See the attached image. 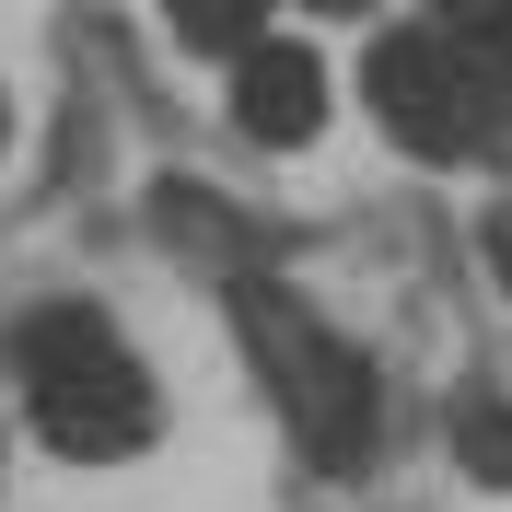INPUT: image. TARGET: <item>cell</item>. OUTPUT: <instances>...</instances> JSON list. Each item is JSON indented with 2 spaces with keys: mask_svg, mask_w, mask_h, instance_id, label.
<instances>
[{
  "mask_svg": "<svg viewBox=\"0 0 512 512\" xmlns=\"http://www.w3.org/2000/svg\"><path fill=\"white\" fill-rule=\"evenodd\" d=\"M443 443H454V466L478 489H512V396H489V384H466L443 408Z\"/></svg>",
  "mask_w": 512,
  "mask_h": 512,
  "instance_id": "6",
  "label": "cell"
},
{
  "mask_svg": "<svg viewBox=\"0 0 512 512\" xmlns=\"http://www.w3.org/2000/svg\"><path fill=\"white\" fill-rule=\"evenodd\" d=\"M152 233L187 256V268H222V280H245L256 256H268V222H245V210H233L222 187H198V175H163L152 187Z\"/></svg>",
  "mask_w": 512,
  "mask_h": 512,
  "instance_id": "5",
  "label": "cell"
},
{
  "mask_svg": "<svg viewBox=\"0 0 512 512\" xmlns=\"http://www.w3.org/2000/svg\"><path fill=\"white\" fill-rule=\"evenodd\" d=\"M152 12L175 24V47H198V59H245L280 0H152Z\"/></svg>",
  "mask_w": 512,
  "mask_h": 512,
  "instance_id": "7",
  "label": "cell"
},
{
  "mask_svg": "<svg viewBox=\"0 0 512 512\" xmlns=\"http://www.w3.org/2000/svg\"><path fill=\"white\" fill-rule=\"evenodd\" d=\"M12 373H24V419L35 443L70 454V466H117L163 431V396H152V361L117 338V315L94 303H35L12 326Z\"/></svg>",
  "mask_w": 512,
  "mask_h": 512,
  "instance_id": "2",
  "label": "cell"
},
{
  "mask_svg": "<svg viewBox=\"0 0 512 512\" xmlns=\"http://www.w3.org/2000/svg\"><path fill=\"white\" fill-rule=\"evenodd\" d=\"M0 152H12V105H0Z\"/></svg>",
  "mask_w": 512,
  "mask_h": 512,
  "instance_id": "11",
  "label": "cell"
},
{
  "mask_svg": "<svg viewBox=\"0 0 512 512\" xmlns=\"http://www.w3.org/2000/svg\"><path fill=\"white\" fill-rule=\"evenodd\" d=\"M233 128H245L256 152H303L326 128V59L303 35H256L245 59H233Z\"/></svg>",
  "mask_w": 512,
  "mask_h": 512,
  "instance_id": "4",
  "label": "cell"
},
{
  "mask_svg": "<svg viewBox=\"0 0 512 512\" xmlns=\"http://www.w3.org/2000/svg\"><path fill=\"white\" fill-rule=\"evenodd\" d=\"M222 291H233V338H245L256 384H268V408L291 419L303 466H315V478H373V454H384V373L303 303V291H280L268 268H245V280H222Z\"/></svg>",
  "mask_w": 512,
  "mask_h": 512,
  "instance_id": "1",
  "label": "cell"
},
{
  "mask_svg": "<svg viewBox=\"0 0 512 512\" xmlns=\"http://www.w3.org/2000/svg\"><path fill=\"white\" fill-rule=\"evenodd\" d=\"M478 268H489V291H512V187L478 210Z\"/></svg>",
  "mask_w": 512,
  "mask_h": 512,
  "instance_id": "9",
  "label": "cell"
},
{
  "mask_svg": "<svg viewBox=\"0 0 512 512\" xmlns=\"http://www.w3.org/2000/svg\"><path fill=\"white\" fill-rule=\"evenodd\" d=\"M361 94H373V128L408 163H478L489 128H501V82L478 70V47H454L431 24H396L361 47Z\"/></svg>",
  "mask_w": 512,
  "mask_h": 512,
  "instance_id": "3",
  "label": "cell"
},
{
  "mask_svg": "<svg viewBox=\"0 0 512 512\" xmlns=\"http://www.w3.org/2000/svg\"><path fill=\"white\" fill-rule=\"evenodd\" d=\"M431 35H454V47L489 35V47H501V35H512V0H431Z\"/></svg>",
  "mask_w": 512,
  "mask_h": 512,
  "instance_id": "8",
  "label": "cell"
},
{
  "mask_svg": "<svg viewBox=\"0 0 512 512\" xmlns=\"http://www.w3.org/2000/svg\"><path fill=\"white\" fill-rule=\"evenodd\" d=\"M303 12H361V0H303Z\"/></svg>",
  "mask_w": 512,
  "mask_h": 512,
  "instance_id": "10",
  "label": "cell"
}]
</instances>
